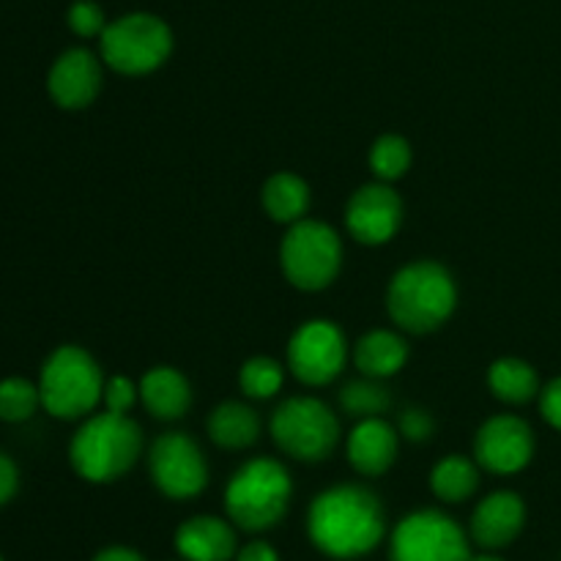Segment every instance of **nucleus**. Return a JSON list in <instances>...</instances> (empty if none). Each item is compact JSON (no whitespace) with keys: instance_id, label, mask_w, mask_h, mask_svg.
Instances as JSON below:
<instances>
[{"instance_id":"1","label":"nucleus","mask_w":561,"mask_h":561,"mask_svg":"<svg viewBox=\"0 0 561 561\" xmlns=\"http://www.w3.org/2000/svg\"><path fill=\"white\" fill-rule=\"evenodd\" d=\"M307 531L323 557L351 561L376 551L387 535V520L376 493L359 485H337L312 502Z\"/></svg>"},{"instance_id":"2","label":"nucleus","mask_w":561,"mask_h":561,"mask_svg":"<svg viewBox=\"0 0 561 561\" xmlns=\"http://www.w3.org/2000/svg\"><path fill=\"white\" fill-rule=\"evenodd\" d=\"M290 477L277 460L257 458L241 466L225 491V510L230 524L241 531H266L285 518L290 504Z\"/></svg>"},{"instance_id":"3","label":"nucleus","mask_w":561,"mask_h":561,"mask_svg":"<svg viewBox=\"0 0 561 561\" xmlns=\"http://www.w3.org/2000/svg\"><path fill=\"white\" fill-rule=\"evenodd\" d=\"M455 283L438 263H411L394 274L387 294V307L400 329L414 334L433 332L455 310Z\"/></svg>"},{"instance_id":"4","label":"nucleus","mask_w":561,"mask_h":561,"mask_svg":"<svg viewBox=\"0 0 561 561\" xmlns=\"http://www.w3.org/2000/svg\"><path fill=\"white\" fill-rule=\"evenodd\" d=\"M142 447V433L126 414H99L77 431L71 466L88 482H113L131 469Z\"/></svg>"},{"instance_id":"5","label":"nucleus","mask_w":561,"mask_h":561,"mask_svg":"<svg viewBox=\"0 0 561 561\" xmlns=\"http://www.w3.org/2000/svg\"><path fill=\"white\" fill-rule=\"evenodd\" d=\"M42 405L60 420H77L96 409L104 394V378L91 354L64 345L47 359L38 383Z\"/></svg>"},{"instance_id":"6","label":"nucleus","mask_w":561,"mask_h":561,"mask_svg":"<svg viewBox=\"0 0 561 561\" xmlns=\"http://www.w3.org/2000/svg\"><path fill=\"white\" fill-rule=\"evenodd\" d=\"M102 42V58L121 75H148L168 60L173 33L153 14H126L110 22Z\"/></svg>"},{"instance_id":"7","label":"nucleus","mask_w":561,"mask_h":561,"mask_svg":"<svg viewBox=\"0 0 561 561\" xmlns=\"http://www.w3.org/2000/svg\"><path fill=\"white\" fill-rule=\"evenodd\" d=\"M279 257H283L285 277L296 288L321 290L337 277L343 247L329 225L299 219L285 236Z\"/></svg>"},{"instance_id":"8","label":"nucleus","mask_w":561,"mask_h":561,"mask_svg":"<svg viewBox=\"0 0 561 561\" xmlns=\"http://www.w3.org/2000/svg\"><path fill=\"white\" fill-rule=\"evenodd\" d=\"M466 531L438 510L411 513L394 526L389 561H469Z\"/></svg>"},{"instance_id":"9","label":"nucleus","mask_w":561,"mask_h":561,"mask_svg":"<svg viewBox=\"0 0 561 561\" xmlns=\"http://www.w3.org/2000/svg\"><path fill=\"white\" fill-rule=\"evenodd\" d=\"M272 436L296 460H323L340 438L332 411L316 398H290L272 416Z\"/></svg>"},{"instance_id":"10","label":"nucleus","mask_w":561,"mask_h":561,"mask_svg":"<svg viewBox=\"0 0 561 561\" xmlns=\"http://www.w3.org/2000/svg\"><path fill=\"white\" fill-rule=\"evenodd\" d=\"M151 477L168 499H192L203 493L208 482L206 460L201 447L184 433H168L151 447Z\"/></svg>"},{"instance_id":"11","label":"nucleus","mask_w":561,"mask_h":561,"mask_svg":"<svg viewBox=\"0 0 561 561\" xmlns=\"http://www.w3.org/2000/svg\"><path fill=\"white\" fill-rule=\"evenodd\" d=\"M290 370L299 381L321 387L340 376L345 365V340L334 323L310 321L294 334L288 345Z\"/></svg>"},{"instance_id":"12","label":"nucleus","mask_w":561,"mask_h":561,"mask_svg":"<svg viewBox=\"0 0 561 561\" xmlns=\"http://www.w3.org/2000/svg\"><path fill=\"white\" fill-rule=\"evenodd\" d=\"M474 453L482 469L493 474H515L529 466L535 455V436H531V427L518 416H493L477 433Z\"/></svg>"},{"instance_id":"13","label":"nucleus","mask_w":561,"mask_h":561,"mask_svg":"<svg viewBox=\"0 0 561 561\" xmlns=\"http://www.w3.org/2000/svg\"><path fill=\"white\" fill-rule=\"evenodd\" d=\"M403 219V203L398 192L383 184H367L351 197L348 211H345V225L351 236L362 244H383L392 239Z\"/></svg>"},{"instance_id":"14","label":"nucleus","mask_w":561,"mask_h":561,"mask_svg":"<svg viewBox=\"0 0 561 561\" xmlns=\"http://www.w3.org/2000/svg\"><path fill=\"white\" fill-rule=\"evenodd\" d=\"M526 507L518 493L499 491L482 499L471 515V540L485 551L507 548L524 531Z\"/></svg>"},{"instance_id":"15","label":"nucleus","mask_w":561,"mask_h":561,"mask_svg":"<svg viewBox=\"0 0 561 561\" xmlns=\"http://www.w3.org/2000/svg\"><path fill=\"white\" fill-rule=\"evenodd\" d=\"M49 96L66 110H80L96 99L102 85V69L88 49H69L55 60L49 71Z\"/></svg>"},{"instance_id":"16","label":"nucleus","mask_w":561,"mask_h":561,"mask_svg":"<svg viewBox=\"0 0 561 561\" xmlns=\"http://www.w3.org/2000/svg\"><path fill=\"white\" fill-rule=\"evenodd\" d=\"M175 548L184 561H233L239 553V540L228 520L197 515L179 526Z\"/></svg>"},{"instance_id":"17","label":"nucleus","mask_w":561,"mask_h":561,"mask_svg":"<svg viewBox=\"0 0 561 561\" xmlns=\"http://www.w3.org/2000/svg\"><path fill=\"white\" fill-rule=\"evenodd\" d=\"M348 458L359 474H383L398 458V433L378 416L362 420L348 438Z\"/></svg>"},{"instance_id":"18","label":"nucleus","mask_w":561,"mask_h":561,"mask_svg":"<svg viewBox=\"0 0 561 561\" xmlns=\"http://www.w3.org/2000/svg\"><path fill=\"white\" fill-rule=\"evenodd\" d=\"M140 398L159 420H179L190 409V383L173 367H157L140 381Z\"/></svg>"},{"instance_id":"19","label":"nucleus","mask_w":561,"mask_h":561,"mask_svg":"<svg viewBox=\"0 0 561 561\" xmlns=\"http://www.w3.org/2000/svg\"><path fill=\"white\" fill-rule=\"evenodd\" d=\"M356 367L370 378L394 376L409 359V348L392 332H370L356 343Z\"/></svg>"},{"instance_id":"20","label":"nucleus","mask_w":561,"mask_h":561,"mask_svg":"<svg viewBox=\"0 0 561 561\" xmlns=\"http://www.w3.org/2000/svg\"><path fill=\"white\" fill-rule=\"evenodd\" d=\"M208 433L225 449H244L255 444L261 433V420L244 403H225L208 420Z\"/></svg>"},{"instance_id":"21","label":"nucleus","mask_w":561,"mask_h":561,"mask_svg":"<svg viewBox=\"0 0 561 561\" xmlns=\"http://www.w3.org/2000/svg\"><path fill=\"white\" fill-rule=\"evenodd\" d=\"M263 206L274 222H299L310 208V186L294 173H277L263 186Z\"/></svg>"},{"instance_id":"22","label":"nucleus","mask_w":561,"mask_h":561,"mask_svg":"<svg viewBox=\"0 0 561 561\" xmlns=\"http://www.w3.org/2000/svg\"><path fill=\"white\" fill-rule=\"evenodd\" d=\"M477 488H480V471L471 460L458 458V455L444 458L431 474V491L447 504L466 502L469 496H474Z\"/></svg>"},{"instance_id":"23","label":"nucleus","mask_w":561,"mask_h":561,"mask_svg":"<svg viewBox=\"0 0 561 561\" xmlns=\"http://www.w3.org/2000/svg\"><path fill=\"white\" fill-rule=\"evenodd\" d=\"M491 381L493 394L504 403H526L537 394L540 389V381H537L535 367L526 365L520 359H499L496 365L491 367Z\"/></svg>"},{"instance_id":"24","label":"nucleus","mask_w":561,"mask_h":561,"mask_svg":"<svg viewBox=\"0 0 561 561\" xmlns=\"http://www.w3.org/2000/svg\"><path fill=\"white\" fill-rule=\"evenodd\" d=\"M340 403L351 416L373 420V416H381L389 409V392L376 381H354L343 389Z\"/></svg>"},{"instance_id":"25","label":"nucleus","mask_w":561,"mask_h":561,"mask_svg":"<svg viewBox=\"0 0 561 561\" xmlns=\"http://www.w3.org/2000/svg\"><path fill=\"white\" fill-rule=\"evenodd\" d=\"M38 403H42V394L25 378H5V381H0V420H27Z\"/></svg>"},{"instance_id":"26","label":"nucleus","mask_w":561,"mask_h":561,"mask_svg":"<svg viewBox=\"0 0 561 561\" xmlns=\"http://www.w3.org/2000/svg\"><path fill=\"white\" fill-rule=\"evenodd\" d=\"M370 164H373V170H376L378 179L398 181L400 175H405V170H409V164H411L409 142L398 135H383L381 140L373 146Z\"/></svg>"},{"instance_id":"27","label":"nucleus","mask_w":561,"mask_h":561,"mask_svg":"<svg viewBox=\"0 0 561 561\" xmlns=\"http://www.w3.org/2000/svg\"><path fill=\"white\" fill-rule=\"evenodd\" d=\"M241 389H244L250 398L266 400L274 398L283 387V367L274 359H266V356H257V359H250L244 367H241Z\"/></svg>"},{"instance_id":"28","label":"nucleus","mask_w":561,"mask_h":561,"mask_svg":"<svg viewBox=\"0 0 561 561\" xmlns=\"http://www.w3.org/2000/svg\"><path fill=\"white\" fill-rule=\"evenodd\" d=\"M69 25L77 36H102L107 22H104V11L99 9L93 0H77L69 9Z\"/></svg>"},{"instance_id":"29","label":"nucleus","mask_w":561,"mask_h":561,"mask_svg":"<svg viewBox=\"0 0 561 561\" xmlns=\"http://www.w3.org/2000/svg\"><path fill=\"white\" fill-rule=\"evenodd\" d=\"M137 394H140V387H135L129 378L115 376L104 383L102 400H104V405H107V411H113V414H126V411L135 405Z\"/></svg>"},{"instance_id":"30","label":"nucleus","mask_w":561,"mask_h":561,"mask_svg":"<svg viewBox=\"0 0 561 561\" xmlns=\"http://www.w3.org/2000/svg\"><path fill=\"white\" fill-rule=\"evenodd\" d=\"M433 431V420L427 416V411L422 409H409L400 416V433L411 442H425Z\"/></svg>"},{"instance_id":"31","label":"nucleus","mask_w":561,"mask_h":561,"mask_svg":"<svg viewBox=\"0 0 561 561\" xmlns=\"http://www.w3.org/2000/svg\"><path fill=\"white\" fill-rule=\"evenodd\" d=\"M540 409H542V416H546L557 431H561V378L548 383L546 392H542Z\"/></svg>"},{"instance_id":"32","label":"nucleus","mask_w":561,"mask_h":561,"mask_svg":"<svg viewBox=\"0 0 561 561\" xmlns=\"http://www.w3.org/2000/svg\"><path fill=\"white\" fill-rule=\"evenodd\" d=\"M16 482H20V477H16V466L11 463L5 455H0V504H5L11 496H14Z\"/></svg>"},{"instance_id":"33","label":"nucleus","mask_w":561,"mask_h":561,"mask_svg":"<svg viewBox=\"0 0 561 561\" xmlns=\"http://www.w3.org/2000/svg\"><path fill=\"white\" fill-rule=\"evenodd\" d=\"M233 561H279V557L268 542H250L236 553Z\"/></svg>"},{"instance_id":"34","label":"nucleus","mask_w":561,"mask_h":561,"mask_svg":"<svg viewBox=\"0 0 561 561\" xmlns=\"http://www.w3.org/2000/svg\"><path fill=\"white\" fill-rule=\"evenodd\" d=\"M93 561H146L140 557L137 551H131V548H124V546H115V548H104V551H99Z\"/></svg>"},{"instance_id":"35","label":"nucleus","mask_w":561,"mask_h":561,"mask_svg":"<svg viewBox=\"0 0 561 561\" xmlns=\"http://www.w3.org/2000/svg\"><path fill=\"white\" fill-rule=\"evenodd\" d=\"M469 561H504V559H499V557H491V553H480V557H471Z\"/></svg>"},{"instance_id":"36","label":"nucleus","mask_w":561,"mask_h":561,"mask_svg":"<svg viewBox=\"0 0 561 561\" xmlns=\"http://www.w3.org/2000/svg\"><path fill=\"white\" fill-rule=\"evenodd\" d=\"M0 561H3V559H0Z\"/></svg>"}]
</instances>
